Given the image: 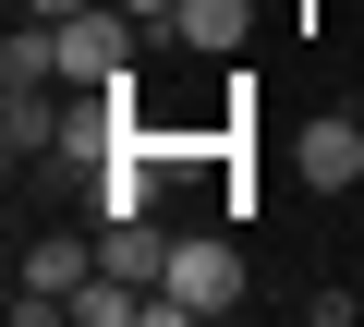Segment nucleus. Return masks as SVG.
<instances>
[{"instance_id":"1","label":"nucleus","mask_w":364,"mask_h":327,"mask_svg":"<svg viewBox=\"0 0 364 327\" xmlns=\"http://www.w3.org/2000/svg\"><path fill=\"white\" fill-rule=\"evenodd\" d=\"M61 85H134V13L122 0L61 13Z\"/></svg>"},{"instance_id":"5","label":"nucleus","mask_w":364,"mask_h":327,"mask_svg":"<svg viewBox=\"0 0 364 327\" xmlns=\"http://www.w3.org/2000/svg\"><path fill=\"white\" fill-rule=\"evenodd\" d=\"M97 267L134 279V291H158V279H170V231H158V206H146V218H97Z\"/></svg>"},{"instance_id":"7","label":"nucleus","mask_w":364,"mask_h":327,"mask_svg":"<svg viewBox=\"0 0 364 327\" xmlns=\"http://www.w3.org/2000/svg\"><path fill=\"white\" fill-rule=\"evenodd\" d=\"M170 37H182V49H207V61H231V49L255 37V13H243V0H182Z\"/></svg>"},{"instance_id":"4","label":"nucleus","mask_w":364,"mask_h":327,"mask_svg":"<svg viewBox=\"0 0 364 327\" xmlns=\"http://www.w3.org/2000/svg\"><path fill=\"white\" fill-rule=\"evenodd\" d=\"M158 291H170L182 315H231V303H243V255H231L219 231H207V243H170V279H158Z\"/></svg>"},{"instance_id":"6","label":"nucleus","mask_w":364,"mask_h":327,"mask_svg":"<svg viewBox=\"0 0 364 327\" xmlns=\"http://www.w3.org/2000/svg\"><path fill=\"white\" fill-rule=\"evenodd\" d=\"M37 85H61V25H13V37H0V97H37Z\"/></svg>"},{"instance_id":"8","label":"nucleus","mask_w":364,"mask_h":327,"mask_svg":"<svg viewBox=\"0 0 364 327\" xmlns=\"http://www.w3.org/2000/svg\"><path fill=\"white\" fill-rule=\"evenodd\" d=\"M61 145V97L37 85V97H0V157H13V170H25V157H49Z\"/></svg>"},{"instance_id":"2","label":"nucleus","mask_w":364,"mask_h":327,"mask_svg":"<svg viewBox=\"0 0 364 327\" xmlns=\"http://www.w3.org/2000/svg\"><path fill=\"white\" fill-rule=\"evenodd\" d=\"M291 182H304V194H352V182H364V109H316V121L291 133Z\"/></svg>"},{"instance_id":"3","label":"nucleus","mask_w":364,"mask_h":327,"mask_svg":"<svg viewBox=\"0 0 364 327\" xmlns=\"http://www.w3.org/2000/svg\"><path fill=\"white\" fill-rule=\"evenodd\" d=\"M97 279V243H73V231H49V243H25V267H13V315L37 327V315H61L73 291Z\"/></svg>"},{"instance_id":"9","label":"nucleus","mask_w":364,"mask_h":327,"mask_svg":"<svg viewBox=\"0 0 364 327\" xmlns=\"http://www.w3.org/2000/svg\"><path fill=\"white\" fill-rule=\"evenodd\" d=\"M61 315H73V327H146V291H134V279H109V267H97V279H85V291H73V303H61Z\"/></svg>"}]
</instances>
